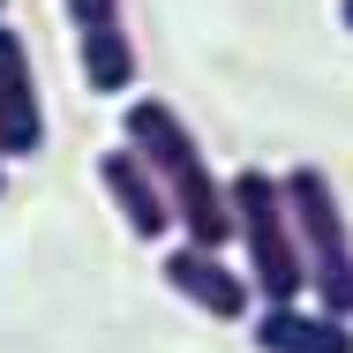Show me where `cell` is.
Returning <instances> with one entry per match:
<instances>
[{
    "label": "cell",
    "mask_w": 353,
    "mask_h": 353,
    "mask_svg": "<svg viewBox=\"0 0 353 353\" xmlns=\"http://www.w3.org/2000/svg\"><path fill=\"white\" fill-rule=\"evenodd\" d=\"M121 143H128L143 165L158 173V188H165V203H173L181 241H196V248L233 241V203H225V181L211 173V158H203L196 128H188L165 98H128V113H121Z\"/></svg>",
    "instance_id": "6da1fadb"
},
{
    "label": "cell",
    "mask_w": 353,
    "mask_h": 353,
    "mask_svg": "<svg viewBox=\"0 0 353 353\" xmlns=\"http://www.w3.org/2000/svg\"><path fill=\"white\" fill-rule=\"evenodd\" d=\"M0 8H8V0H0Z\"/></svg>",
    "instance_id": "7c38bea8"
},
{
    "label": "cell",
    "mask_w": 353,
    "mask_h": 353,
    "mask_svg": "<svg viewBox=\"0 0 353 353\" xmlns=\"http://www.w3.org/2000/svg\"><path fill=\"white\" fill-rule=\"evenodd\" d=\"M68 8L75 30H105V23H121V0H61Z\"/></svg>",
    "instance_id": "9c48e42d"
},
{
    "label": "cell",
    "mask_w": 353,
    "mask_h": 353,
    "mask_svg": "<svg viewBox=\"0 0 353 353\" xmlns=\"http://www.w3.org/2000/svg\"><path fill=\"white\" fill-rule=\"evenodd\" d=\"M46 150V105H38V68H30V38L0 15V158H38Z\"/></svg>",
    "instance_id": "5b68a950"
},
{
    "label": "cell",
    "mask_w": 353,
    "mask_h": 353,
    "mask_svg": "<svg viewBox=\"0 0 353 353\" xmlns=\"http://www.w3.org/2000/svg\"><path fill=\"white\" fill-rule=\"evenodd\" d=\"M339 23H346V30H353V0H339Z\"/></svg>",
    "instance_id": "30bf717a"
},
{
    "label": "cell",
    "mask_w": 353,
    "mask_h": 353,
    "mask_svg": "<svg viewBox=\"0 0 353 353\" xmlns=\"http://www.w3.org/2000/svg\"><path fill=\"white\" fill-rule=\"evenodd\" d=\"M279 181H285V211H293V241H301V271H308V301L353 323V225H346L331 173L293 165Z\"/></svg>",
    "instance_id": "3957f363"
},
{
    "label": "cell",
    "mask_w": 353,
    "mask_h": 353,
    "mask_svg": "<svg viewBox=\"0 0 353 353\" xmlns=\"http://www.w3.org/2000/svg\"><path fill=\"white\" fill-rule=\"evenodd\" d=\"M75 61H83V83L98 98H121L136 83V38L128 23H105V30H75Z\"/></svg>",
    "instance_id": "ba28073f"
},
{
    "label": "cell",
    "mask_w": 353,
    "mask_h": 353,
    "mask_svg": "<svg viewBox=\"0 0 353 353\" xmlns=\"http://www.w3.org/2000/svg\"><path fill=\"white\" fill-rule=\"evenodd\" d=\"M225 203H233V241H241V271L256 285L263 308L301 301L308 271H301V241H293V211H285V181L263 165H241L225 181Z\"/></svg>",
    "instance_id": "7a4b0ae2"
},
{
    "label": "cell",
    "mask_w": 353,
    "mask_h": 353,
    "mask_svg": "<svg viewBox=\"0 0 353 353\" xmlns=\"http://www.w3.org/2000/svg\"><path fill=\"white\" fill-rule=\"evenodd\" d=\"M256 353H353V323L331 316V308H301V301H279L248 323Z\"/></svg>",
    "instance_id": "52a82bcc"
},
{
    "label": "cell",
    "mask_w": 353,
    "mask_h": 353,
    "mask_svg": "<svg viewBox=\"0 0 353 353\" xmlns=\"http://www.w3.org/2000/svg\"><path fill=\"white\" fill-rule=\"evenodd\" d=\"M0 196H8V158H0Z\"/></svg>",
    "instance_id": "8fae6325"
},
{
    "label": "cell",
    "mask_w": 353,
    "mask_h": 353,
    "mask_svg": "<svg viewBox=\"0 0 353 353\" xmlns=\"http://www.w3.org/2000/svg\"><path fill=\"white\" fill-rule=\"evenodd\" d=\"M158 279L173 285L188 308H203L211 323H241V316L256 308V285H248V271H233L218 248H196V241L165 248V256H158Z\"/></svg>",
    "instance_id": "277c9868"
},
{
    "label": "cell",
    "mask_w": 353,
    "mask_h": 353,
    "mask_svg": "<svg viewBox=\"0 0 353 353\" xmlns=\"http://www.w3.org/2000/svg\"><path fill=\"white\" fill-rule=\"evenodd\" d=\"M98 181H105V196H113V211L121 225L136 233V241H165L173 233V203H165V188H158V173L143 165L128 143H113V150H98Z\"/></svg>",
    "instance_id": "8992f818"
}]
</instances>
